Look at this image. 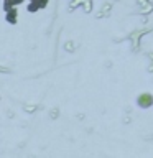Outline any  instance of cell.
<instances>
[{
	"instance_id": "1",
	"label": "cell",
	"mask_w": 153,
	"mask_h": 158,
	"mask_svg": "<svg viewBox=\"0 0 153 158\" xmlns=\"http://www.w3.org/2000/svg\"><path fill=\"white\" fill-rule=\"evenodd\" d=\"M5 20H7V23H10V25L18 22V10H17V7L5 8Z\"/></svg>"
},
{
	"instance_id": "2",
	"label": "cell",
	"mask_w": 153,
	"mask_h": 158,
	"mask_svg": "<svg viewBox=\"0 0 153 158\" xmlns=\"http://www.w3.org/2000/svg\"><path fill=\"white\" fill-rule=\"evenodd\" d=\"M23 3V0H3V8H10V7H17V5Z\"/></svg>"
},
{
	"instance_id": "3",
	"label": "cell",
	"mask_w": 153,
	"mask_h": 158,
	"mask_svg": "<svg viewBox=\"0 0 153 158\" xmlns=\"http://www.w3.org/2000/svg\"><path fill=\"white\" fill-rule=\"evenodd\" d=\"M27 10H28V12H36V10H39V8H38V5H36V3L30 0V3L27 5Z\"/></svg>"
},
{
	"instance_id": "4",
	"label": "cell",
	"mask_w": 153,
	"mask_h": 158,
	"mask_svg": "<svg viewBox=\"0 0 153 158\" xmlns=\"http://www.w3.org/2000/svg\"><path fill=\"white\" fill-rule=\"evenodd\" d=\"M31 2H35L38 5V8H44L48 5V0H31Z\"/></svg>"
}]
</instances>
